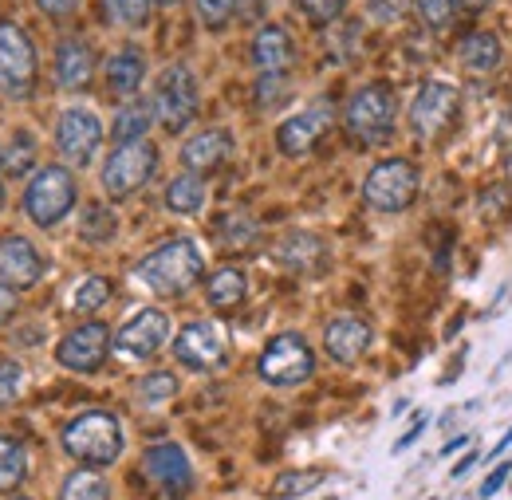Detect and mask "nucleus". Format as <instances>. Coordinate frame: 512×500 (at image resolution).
<instances>
[{"mask_svg": "<svg viewBox=\"0 0 512 500\" xmlns=\"http://www.w3.org/2000/svg\"><path fill=\"white\" fill-rule=\"evenodd\" d=\"M205 272V256L190 237H174L134 264V280L154 296H186Z\"/></svg>", "mask_w": 512, "mask_h": 500, "instance_id": "obj_1", "label": "nucleus"}, {"mask_svg": "<svg viewBox=\"0 0 512 500\" xmlns=\"http://www.w3.org/2000/svg\"><path fill=\"white\" fill-rule=\"evenodd\" d=\"M60 441H64L67 457H75L79 465L107 469L123 453V426H119V418L111 410H87V414L67 422Z\"/></svg>", "mask_w": 512, "mask_h": 500, "instance_id": "obj_2", "label": "nucleus"}, {"mask_svg": "<svg viewBox=\"0 0 512 500\" xmlns=\"http://www.w3.org/2000/svg\"><path fill=\"white\" fill-rule=\"evenodd\" d=\"M343 126L359 146H379L394 134V91L386 83H367L359 87L347 107H343Z\"/></svg>", "mask_w": 512, "mask_h": 500, "instance_id": "obj_3", "label": "nucleus"}, {"mask_svg": "<svg viewBox=\"0 0 512 500\" xmlns=\"http://www.w3.org/2000/svg\"><path fill=\"white\" fill-rule=\"evenodd\" d=\"M312 371H316V355H312V347H308V339L300 331L272 335L268 347L256 359V375L264 378L268 386H276V390H288V386L308 382Z\"/></svg>", "mask_w": 512, "mask_h": 500, "instance_id": "obj_4", "label": "nucleus"}, {"mask_svg": "<svg viewBox=\"0 0 512 500\" xmlns=\"http://www.w3.org/2000/svg\"><path fill=\"white\" fill-rule=\"evenodd\" d=\"M75 197H79L75 174L67 166H44V170H36V178L24 189V213L32 225L52 229L75 209Z\"/></svg>", "mask_w": 512, "mask_h": 500, "instance_id": "obj_5", "label": "nucleus"}, {"mask_svg": "<svg viewBox=\"0 0 512 500\" xmlns=\"http://www.w3.org/2000/svg\"><path fill=\"white\" fill-rule=\"evenodd\" d=\"M154 170H158V146L150 138H134V142H119L107 154L99 182L107 189V197L123 201V197H130V193H138V189L146 186L154 178Z\"/></svg>", "mask_w": 512, "mask_h": 500, "instance_id": "obj_6", "label": "nucleus"}, {"mask_svg": "<svg viewBox=\"0 0 512 500\" xmlns=\"http://www.w3.org/2000/svg\"><path fill=\"white\" fill-rule=\"evenodd\" d=\"M197 107H201V91H197V79L186 63H170L162 75H158V87H154V115L158 123L166 126L170 134L186 130L197 119Z\"/></svg>", "mask_w": 512, "mask_h": 500, "instance_id": "obj_7", "label": "nucleus"}, {"mask_svg": "<svg viewBox=\"0 0 512 500\" xmlns=\"http://www.w3.org/2000/svg\"><path fill=\"white\" fill-rule=\"evenodd\" d=\"M36 48L28 40V32L12 20L0 24V95L8 99H28L36 91Z\"/></svg>", "mask_w": 512, "mask_h": 500, "instance_id": "obj_8", "label": "nucleus"}, {"mask_svg": "<svg viewBox=\"0 0 512 500\" xmlns=\"http://www.w3.org/2000/svg\"><path fill=\"white\" fill-rule=\"evenodd\" d=\"M414 197H418V170L406 158H386L363 182V201L379 213H402L414 205Z\"/></svg>", "mask_w": 512, "mask_h": 500, "instance_id": "obj_9", "label": "nucleus"}, {"mask_svg": "<svg viewBox=\"0 0 512 500\" xmlns=\"http://www.w3.org/2000/svg\"><path fill=\"white\" fill-rule=\"evenodd\" d=\"M457 115H461L457 87H449V83H422L414 103H410V130L422 142H438V138H446L449 130H453Z\"/></svg>", "mask_w": 512, "mask_h": 500, "instance_id": "obj_10", "label": "nucleus"}, {"mask_svg": "<svg viewBox=\"0 0 512 500\" xmlns=\"http://www.w3.org/2000/svg\"><path fill=\"white\" fill-rule=\"evenodd\" d=\"M107 351H111V327L107 323H79L75 331H67L56 347V363L64 371L75 375H95L103 363H107Z\"/></svg>", "mask_w": 512, "mask_h": 500, "instance_id": "obj_11", "label": "nucleus"}, {"mask_svg": "<svg viewBox=\"0 0 512 500\" xmlns=\"http://www.w3.org/2000/svg\"><path fill=\"white\" fill-rule=\"evenodd\" d=\"M174 359H178L182 367H190V371H217V367H225V359H229V339H225V331H221L217 323L197 319V323H186V327L178 331V339H174Z\"/></svg>", "mask_w": 512, "mask_h": 500, "instance_id": "obj_12", "label": "nucleus"}, {"mask_svg": "<svg viewBox=\"0 0 512 500\" xmlns=\"http://www.w3.org/2000/svg\"><path fill=\"white\" fill-rule=\"evenodd\" d=\"M103 146V123L87 107H67L56 123V150L67 166H87Z\"/></svg>", "mask_w": 512, "mask_h": 500, "instance_id": "obj_13", "label": "nucleus"}, {"mask_svg": "<svg viewBox=\"0 0 512 500\" xmlns=\"http://www.w3.org/2000/svg\"><path fill=\"white\" fill-rule=\"evenodd\" d=\"M142 473H146L170 500L190 497L193 465L178 441H158V445H150V449L142 453Z\"/></svg>", "mask_w": 512, "mask_h": 500, "instance_id": "obj_14", "label": "nucleus"}, {"mask_svg": "<svg viewBox=\"0 0 512 500\" xmlns=\"http://www.w3.org/2000/svg\"><path fill=\"white\" fill-rule=\"evenodd\" d=\"M166 339H170V315L158 312V308H138L119 327L115 347L130 359H150V355H158L166 347Z\"/></svg>", "mask_w": 512, "mask_h": 500, "instance_id": "obj_15", "label": "nucleus"}, {"mask_svg": "<svg viewBox=\"0 0 512 500\" xmlns=\"http://www.w3.org/2000/svg\"><path fill=\"white\" fill-rule=\"evenodd\" d=\"M44 280V256L36 252V245L20 233H4L0 237V284L28 292Z\"/></svg>", "mask_w": 512, "mask_h": 500, "instance_id": "obj_16", "label": "nucleus"}, {"mask_svg": "<svg viewBox=\"0 0 512 500\" xmlns=\"http://www.w3.org/2000/svg\"><path fill=\"white\" fill-rule=\"evenodd\" d=\"M327 126H331V107L316 103V107H308V111H300V115H292V119L276 126V146H280L284 158H304V154L316 150V142L327 134Z\"/></svg>", "mask_w": 512, "mask_h": 500, "instance_id": "obj_17", "label": "nucleus"}, {"mask_svg": "<svg viewBox=\"0 0 512 500\" xmlns=\"http://www.w3.org/2000/svg\"><path fill=\"white\" fill-rule=\"evenodd\" d=\"M323 347L339 367H355L371 347V323L359 315H335L323 327Z\"/></svg>", "mask_w": 512, "mask_h": 500, "instance_id": "obj_18", "label": "nucleus"}, {"mask_svg": "<svg viewBox=\"0 0 512 500\" xmlns=\"http://www.w3.org/2000/svg\"><path fill=\"white\" fill-rule=\"evenodd\" d=\"M229 158H233V134L221 130V126H209V130L193 134L190 142L182 146V166L193 170V174H201V178L221 170Z\"/></svg>", "mask_w": 512, "mask_h": 500, "instance_id": "obj_19", "label": "nucleus"}, {"mask_svg": "<svg viewBox=\"0 0 512 500\" xmlns=\"http://www.w3.org/2000/svg\"><path fill=\"white\" fill-rule=\"evenodd\" d=\"M292 60H296L292 36L280 24H264L253 36V63L260 75H288Z\"/></svg>", "mask_w": 512, "mask_h": 500, "instance_id": "obj_20", "label": "nucleus"}, {"mask_svg": "<svg viewBox=\"0 0 512 500\" xmlns=\"http://www.w3.org/2000/svg\"><path fill=\"white\" fill-rule=\"evenodd\" d=\"M95 79V52L87 40H64L56 48V83L64 91H87Z\"/></svg>", "mask_w": 512, "mask_h": 500, "instance_id": "obj_21", "label": "nucleus"}, {"mask_svg": "<svg viewBox=\"0 0 512 500\" xmlns=\"http://www.w3.org/2000/svg\"><path fill=\"white\" fill-rule=\"evenodd\" d=\"M276 260L292 272H304V276H316L327 264V241L316 233H288L280 245H276Z\"/></svg>", "mask_w": 512, "mask_h": 500, "instance_id": "obj_22", "label": "nucleus"}, {"mask_svg": "<svg viewBox=\"0 0 512 500\" xmlns=\"http://www.w3.org/2000/svg\"><path fill=\"white\" fill-rule=\"evenodd\" d=\"M457 63H461L465 71H473V75L497 71V67H501V40H497L493 32H485V28L461 36V44H457Z\"/></svg>", "mask_w": 512, "mask_h": 500, "instance_id": "obj_23", "label": "nucleus"}, {"mask_svg": "<svg viewBox=\"0 0 512 500\" xmlns=\"http://www.w3.org/2000/svg\"><path fill=\"white\" fill-rule=\"evenodd\" d=\"M142 79H146V56L138 48H119L107 60V87H111V95H119V99L138 95Z\"/></svg>", "mask_w": 512, "mask_h": 500, "instance_id": "obj_24", "label": "nucleus"}, {"mask_svg": "<svg viewBox=\"0 0 512 500\" xmlns=\"http://www.w3.org/2000/svg\"><path fill=\"white\" fill-rule=\"evenodd\" d=\"M245 296H249V276L241 272V268H217L213 276H209V284H205V300H209V308H217V312H233V308H241L245 304Z\"/></svg>", "mask_w": 512, "mask_h": 500, "instance_id": "obj_25", "label": "nucleus"}, {"mask_svg": "<svg viewBox=\"0 0 512 500\" xmlns=\"http://www.w3.org/2000/svg\"><path fill=\"white\" fill-rule=\"evenodd\" d=\"M154 123V99H130L115 111V123H111V138L115 142H134V138H146V130Z\"/></svg>", "mask_w": 512, "mask_h": 500, "instance_id": "obj_26", "label": "nucleus"}, {"mask_svg": "<svg viewBox=\"0 0 512 500\" xmlns=\"http://www.w3.org/2000/svg\"><path fill=\"white\" fill-rule=\"evenodd\" d=\"M201 205H205V178H201V174L186 170V174H178V178L166 186V209H170V213L190 217Z\"/></svg>", "mask_w": 512, "mask_h": 500, "instance_id": "obj_27", "label": "nucleus"}, {"mask_svg": "<svg viewBox=\"0 0 512 500\" xmlns=\"http://www.w3.org/2000/svg\"><path fill=\"white\" fill-rule=\"evenodd\" d=\"M28 477V449L24 441L0 438V493H12Z\"/></svg>", "mask_w": 512, "mask_h": 500, "instance_id": "obj_28", "label": "nucleus"}, {"mask_svg": "<svg viewBox=\"0 0 512 500\" xmlns=\"http://www.w3.org/2000/svg\"><path fill=\"white\" fill-rule=\"evenodd\" d=\"M323 469H288V473H280L276 481H272V489H268V497L272 500H296V497H308L312 489H320L323 485Z\"/></svg>", "mask_w": 512, "mask_h": 500, "instance_id": "obj_29", "label": "nucleus"}, {"mask_svg": "<svg viewBox=\"0 0 512 500\" xmlns=\"http://www.w3.org/2000/svg\"><path fill=\"white\" fill-rule=\"evenodd\" d=\"M115 233H119V221H115V213H111L103 201H95V205L83 209V221H79V237H83V241L107 245Z\"/></svg>", "mask_w": 512, "mask_h": 500, "instance_id": "obj_30", "label": "nucleus"}, {"mask_svg": "<svg viewBox=\"0 0 512 500\" xmlns=\"http://www.w3.org/2000/svg\"><path fill=\"white\" fill-rule=\"evenodd\" d=\"M60 500H111V489H107V481L91 465H83V469H75L64 481Z\"/></svg>", "mask_w": 512, "mask_h": 500, "instance_id": "obj_31", "label": "nucleus"}, {"mask_svg": "<svg viewBox=\"0 0 512 500\" xmlns=\"http://www.w3.org/2000/svg\"><path fill=\"white\" fill-rule=\"evenodd\" d=\"M111 280L107 276H87L79 288H75V296H71V308L79 315H95L107 300H111Z\"/></svg>", "mask_w": 512, "mask_h": 500, "instance_id": "obj_32", "label": "nucleus"}, {"mask_svg": "<svg viewBox=\"0 0 512 500\" xmlns=\"http://www.w3.org/2000/svg\"><path fill=\"white\" fill-rule=\"evenodd\" d=\"M414 12L422 20V28L446 32L449 24H453V16H457V4L453 0H414Z\"/></svg>", "mask_w": 512, "mask_h": 500, "instance_id": "obj_33", "label": "nucleus"}, {"mask_svg": "<svg viewBox=\"0 0 512 500\" xmlns=\"http://www.w3.org/2000/svg\"><path fill=\"white\" fill-rule=\"evenodd\" d=\"M193 8H197V20H201L209 32H221V28L233 20L237 0H193Z\"/></svg>", "mask_w": 512, "mask_h": 500, "instance_id": "obj_34", "label": "nucleus"}, {"mask_svg": "<svg viewBox=\"0 0 512 500\" xmlns=\"http://www.w3.org/2000/svg\"><path fill=\"white\" fill-rule=\"evenodd\" d=\"M288 99V75H260L256 83V107L260 111H272Z\"/></svg>", "mask_w": 512, "mask_h": 500, "instance_id": "obj_35", "label": "nucleus"}, {"mask_svg": "<svg viewBox=\"0 0 512 500\" xmlns=\"http://www.w3.org/2000/svg\"><path fill=\"white\" fill-rule=\"evenodd\" d=\"M138 394H142L146 402H166V398L178 394V378L170 375V371H154V375H146L138 382Z\"/></svg>", "mask_w": 512, "mask_h": 500, "instance_id": "obj_36", "label": "nucleus"}, {"mask_svg": "<svg viewBox=\"0 0 512 500\" xmlns=\"http://www.w3.org/2000/svg\"><path fill=\"white\" fill-rule=\"evenodd\" d=\"M512 213V189L509 186H489L481 193V217L485 221H505Z\"/></svg>", "mask_w": 512, "mask_h": 500, "instance_id": "obj_37", "label": "nucleus"}, {"mask_svg": "<svg viewBox=\"0 0 512 500\" xmlns=\"http://www.w3.org/2000/svg\"><path fill=\"white\" fill-rule=\"evenodd\" d=\"M107 12L127 28H142L150 20V0H107Z\"/></svg>", "mask_w": 512, "mask_h": 500, "instance_id": "obj_38", "label": "nucleus"}, {"mask_svg": "<svg viewBox=\"0 0 512 500\" xmlns=\"http://www.w3.org/2000/svg\"><path fill=\"white\" fill-rule=\"evenodd\" d=\"M20 390H24V367L4 359V363H0V410L12 406V402L20 398Z\"/></svg>", "mask_w": 512, "mask_h": 500, "instance_id": "obj_39", "label": "nucleus"}, {"mask_svg": "<svg viewBox=\"0 0 512 500\" xmlns=\"http://www.w3.org/2000/svg\"><path fill=\"white\" fill-rule=\"evenodd\" d=\"M300 8H304V16L312 20V24H335L339 16H343V8H347V0H300Z\"/></svg>", "mask_w": 512, "mask_h": 500, "instance_id": "obj_40", "label": "nucleus"}, {"mask_svg": "<svg viewBox=\"0 0 512 500\" xmlns=\"http://www.w3.org/2000/svg\"><path fill=\"white\" fill-rule=\"evenodd\" d=\"M367 8H371V16L379 24H398L414 8V0H367Z\"/></svg>", "mask_w": 512, "mask_h": 500, "instance_id": "obj_41", "label": "nucleus"}, {"mask_svg": "<svg viewBox=\"0 0 512 500\" xmlns=\"http://www.w3.org/2000/svg\"><path fill=\"white\" fill-rule=\"evenodd\" d=\"M32 158H36V150H32V142L28 138H20V146H12L8 154H4V170L12 174V178H20L28 166H32Z\"/></svg>", "mask_w": 512, "mask_h": 500, "instance_id": "obj_42", "label": "nucleus"}, {"mask_svg": "<svg viewBox=\"0 0 512 500\" xmlns=\"http://www.w3.org/2000/svg\"><path fill=\"white\" fill-rule=\"evenodd\" d=\"M36 8L44 16H52V20H67V16L79 12V0H36Z\"/></svg>", "mask_w": 512, "mask_h": 500, "instance_id": "obj_43", "label": "nucleus"}, {"mask_svg": "<svg viewBox=\"0 0 512 500\" xmlns=\"http://www.w3.org/2000/svg\"><path fill=\"white\" fill-rule=\"evenodd\" d=\"M509 473H512V465H509V461H501V465H497V469H493V473L485 477V485H481V497H485V500H489V497H497V493L505 489V481H509Z\"/></svg>", "mask_w": 512, "mask_h": 500, "instance_id": "obj_44", "label": "nucleus"}, {"mask_svg": "<svg viewBox=\"0 0 512 500\" xmlns=\"http://www.w3.org/2000/svg\"><path fill=\"white\" fill-rule=\"evenodd\" d=\"M16 315V288L0 284V323H8Z\"/></svg>", "mask_w": 512, "mask_h": 500, "instance_id": "obj_45", "label": "nucleus"}, {"mask_svg": "<svg viewBox=\"0 0 512 500\" xmlns=\"http://www.w3.org/2000/svg\"><path fill=\"white\" fill-rule=\"evenodd\" d=\"M422 430H426V418H422V422H414V426H410V430H406V434L398 438V445H394V453H402V449H410L414 441L422 438Z\"/></svg>", "mask_w": 512, "mask_h": 500, "instance_id": "obj_46", "label": "nucleus"}, {"mask_svg": "<svg viewBox=\"0 0 512 500\" xmlns=\"http://www.w3.org/2000/svg\"><path fill=\"white\" fill-rule=\"evenodd\" d=\"M473 465H477V453H469V457H461V461L453 465V473H449V477H457V481H461V477H465V473H469Z\"/></svg>", "mask_w": 512, "mask_h": 500, "instance_id": "obj_47", "label": "nucleus"}, {"mask_svg": "<svg viewBox=\"0 0 512 500\" xmlns=\"http://www.w3.org/2000/svg\"><path fill=\"white\" fill-rule=\"evenodd\" d=\"M497 142H501V146H512V111L505 115V119H501V130H497Z\"/></svg>", "mask_w": 512, "mask_h": 500, "instance_id": "obj_48", "label": "nucleus"}, {"mask_svg": "<svg viewBox=\"0 0 512 500\" xmlns=\"http://www.w3.org/2000/svg\"><path fill=\"white\" fill-rule=\"evenodd\" d=\"M453 4H457V8H465V12H485L493 0H453Z\"/></svg>", "mask_w": 512, "mask_h": 500, "instance_id": "obj_49", "label": "nucleus"}, {"mask_svg": "<svg viewBox=\"0 0 512 500\" xmlns=\"http://www.w3.org/2000/svg\"><path fill=\"white\" fill-rule=\"evenodd\" d=\"M509 445H512V430H509V434H505V438H501V441H497V449H493V453H497V457H501V453H505V449H509Z\"/></svg>", "mask_w": 512, "mask_h": 500, "instance_id": "obj_50", "label": "nucleus"}, {"mask_svg": "<svg viewBox=\"0 0 512 500\" xmlns=\"http://www.w3.org/2000/svg\"><path fill=\"white\" fill-rule=\"evenodd\" d=\"M505 174H509V182H512V154H509V162H505Z\"/></svg>", "mask_w": 512, "mask_h": 500, "instance_id": "obj_51", "label": "nucleus"}, {"mask_svg": "<svg viewBox=\"0 0 512 500\" xmlns=\"http://www.w3.org/2000/svg\"><path fill=\"white\" fill-rule=\"evenodd\" d=\"M0 209H4V186H0Z\"/></svg>", "mask_w": 512, "mask_h": 500, "instance_id": "obj_52", "label": "nucleus"}, {"mask_svg": "<svg viewBox=\"0 0 512 500\" xmlns=\"http://www.w3.org/2000/svg\"><path fill=\"white\" fill-rule=\"evenodd\" d=\"M0 170H4V150H0Z\"/></svg>", "mask_w": 512, "mask_h": 500, "instance_id": "obj_53", "label": "nucleus"}, {"mask_svg": "<svg viewBox=\"0 0 512 500\" xmlns=\"http://www.w3.org/2000/svg\"><path fill=\"white\" fill-rule=\"evenodd\" d=\"M158 4H178V0H158Z\"/></svg>", "mask_w": 512, "mask_h": 500, "instance_id": "obj_54", "label": "nucleus"}, {"mask_svg": "<svg viewBox=\"0 0 512 500\" xmlns=\"http://www.w3.org/2000/svg\"><path fill=\"white\" fill-rule=\"evenodd\" d=\"M8 500H32V497H8Z\"/></svg>", "mask_w": 512, "mask_h": 500, "instance_id": "obj_55", "label": "nucleus"}]
</instances>
